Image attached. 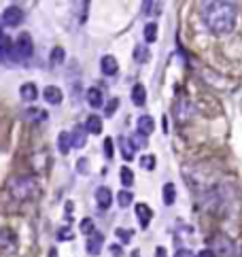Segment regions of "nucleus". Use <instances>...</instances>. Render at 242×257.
I'll return each instance as SVG.
<instances>
[{
    "label": "nucleus",
    "instance_id": "23",
    "mask_svg": "<svg viewBox=\"0 0 242 257\" xmlns=\"http://www.w3.org/2000/svg\"><path fill=\"white\" fill-rule=\"evenodd\" d=\"M155 38H157V24L149 22L145 26V43H155Z\"/></svg>",
    "mask_w": 242,
    "mask_h": 257
},
{
    "label": "nucleus",
    "instance_id": "2",
    "mask_svg": "<svg viewBox=\"0 0 242 257\" xmlns=\"http://www.w3.org/2000/svg\"><path fill=\"white\" fill-rule=\"evenodd\" d=\"M34 53V45H32V36L28 32H24V34H19V38L15 43H13V51H11V60H28Z\"/></svg>",
    "mask_w": 242,
    "mask_h": 257
},
{
    "label": "nucleus",
    "instance_id": "11",
    "mask_svg": "<svg viewBox=\"0 0 242 257\" xmlns=\"http://www.w3.org/2000/svg\"><path fill=\"white\" fill-rule=\"evenodd\" d=\"M43 98L47 100V104H60V102L64 100V94H62L60 87L47 85V87H45V92H43Z\"/></svg>",
    "mask_w": 242,
    "mask_h": 257
},
{
    "label": "nucleus",
    "instance_id": "17",
    "mask_svg": "<svg viewBox=\"0 0 242 257\" xmlns=\"http://www.w3.org/2000/svg\"><path fill=\"white\" fill-rule=\"evenodd\" d=\"M19 96H22V100H25V102H32V100H36L38 89H36L34 83H24V85L19 87Z\"/></svg>",
    "mask_w": 242,
    "mask_h": 257
},
{
    "label": "nucleus",
    "instance_id": "16",
    "mask_svg": "<svg viewBox=\"0 0 242 257\" xmlns=\"http://www.w3.org/2000/svg\"><path fill=\"white\" fill-rule=\"evenodd\" d=\"M85 98H87V104L92 106V108H100L102 104H104V98H102V92L100 89H87V94H85Z\"/></svg>",
    "mask_w": 242,
    "mask_h": 257
},
{
    "label": "nucleus",
    "instance_id": "19",
    "mask_svg": "<svg viewBox=\"0 0 242 257\" xmlns=\"http://www.w3.org/2000/svg\"><path fill=\"white\" fill-rule=\"evenodd\" d=\"M176 200V187H174V183H166L164 185V204L166 206H172Z\"/></svg>",
    "mask_w": 242,
    "mask_h": 257
},
{
    "label": "nucleus",
    "instance_id": "31",
    "mask_svg": "<svg viewBox=\"0 0 242 257\" xmlns=\"http://www.w3.org/2000/svg\"><path fill=\"white\" fill-rule=\"evenodd\" d=\"M81 232H83V234H87V236H92V234L96 232V230H94V221L89 219V217L81 221Z\"/></svg>",
    "mask_w": 242,
    "mask_h": 257
},
{
    "label": "nucleus",
    "instance_id": "15",
    "mask_svg": "<svg viewBox=\"0 0 242 257\" xmlns=\"http://www.w3.org/2000/svg\"><path fill=\"white\" fill-rule=\"evenodd\" d=\"M132 102L136 106H145V102H146V89L143 83H136V85L132 87Z\"/></svg>",
    "mask_w": 242,
    "mask_h": 257
},
{
    "label": "nucleus",
    "instance_id": "20",
    "mask_svg": "<svg viewBox=\"0 0 242 257\" xmlns=\"http://www.w3.org/2000/svg\"><path fill=\"white\" fill-rule=\"evenodd\" d=\"M119 145H121V155H123V159H125V162H130V159L134 157V147L130 143V138L121 136L119 138Z\"/></svg>",
    "mask_w": 242,
    "mask_h": 257
},
{
    "label": "nucleus",
    "instance_id": "9",
    "mask_svg": "<svg viewBox=\"0 0 242 257\" xmlns=\"http://www.w3.org/2000/svg\"><path fill=\"white\" fill-rule=\"evenodd\" d=\"M87 143V130L83 126H76L73 134H70V147H74V149H83Z\"/></svg>",
    "mask_w": 242,
    "mask_h": 257
},
{
    "label": "nucleus",
    "instance_id": "6",
    "mask_svg": "<svg viewBox=\"0 0 242 257\" xmlns=\"http://www.w3.org/2000/svg\"><path fill=\"white\" fill-rule=\"evenodd\" d=\"M22 19H24V11L19 9V6H15V4L6 6L4 13H2V22L6 26H19V24H22Z\"/></svg>",
    "mask_w": 242,
    "mask_h": 257
},
{
    "label": "nucleus",
    "instance_id": "22",
    "mask_svg": "<svg viewBox=\"0 0 242 257\" xmlns=\"http://www.w3.org/2000/svg\"><path fill=\"white\" fill-rule=\"evenodd\" d=\"M149 49H146V45H138L136 49H134V60H136L138 64H145V62H149Z\"/></svg>",
    "mask_w": 242,
    "mask_h": 257
},
{
    "label": "nucleus",
    "instance_id": "1",
    "mask_svg": "<svg viewBox=\"0 0 242 257\" xmlns=\"http://www.w3.org/2000/svg\"><path fill=\"white\" fill-rule=\"evenodd\" d=\"M202 19L213 34H229L236 26V6L229 2H208L202 9Z\"/></svg>",
    "mask_w": 242,
    "mask_h": 257
},
{
    "label": "nucleus",
    "instance_id": "13",
    "mask_svg": "<svg viewBox=\"0 0 242 257\" xmlns=\"http://www.w3.org/2000/svg\"><path fill=\"white\" fill-rule=\"evenodd\" d=\"M155 130V119L149 117V115H140L138 117V134H143V136H149Z\"/></svg>",
    "mask_w": 242,
    "mask_h": 257
},
{
    "label": "nucleus",
    "instance_id": "38",
    "mask_svg": "<svg viewBox=\"0 0 242 257\" xmlns=\"http://www.w3.org/2000/svg\"><path fill=\"white\" fill-rule=\"evenodd\" d=\"M197 257H215V255H213V251H210V249H204V251L197 253Z\"/></svg>",
    "mask_w": 242,
    "mask_h": 257
},
{
    "label": "nucleus",
    "instance_id": "5",
    "mask_svg": "<svg viewBox=\"0 0 242 257\" xmlns=\"http://www.w3.org/2000/svg\"><path fill=\"white\" fill-rule=\"evenodd\" d=\"M17 247V238L11 230H0V251L2 253H13Z\"/></svg>",
    "mask_w": 242,
    "mask_h": 257
},
{
    "label": "nucleus",
    "instance_id": "27",
    "mask_svg": "<svg viewBox=\"0 0 242 257\" xmlns=\"http://www.w3.org/2000/svg\"><path fill=\"white\" fill-rule=\"evenodd\" d=\"M132 200H134V196H132V191H127V189H123V191H119L117 194V202H119V206H130L132 204Z\"/></svg>",
    "mask_w": 242,
    "mask_h": 257
},
{
    "label": "nucleus",
    "instance_id": "3",
    "mask_svg": "<svg viewBox=\"0 0 242 257\" xmlns=\"http://www.w3.org/2000/svg\"><path fill=\"white\" fill-rule=\"evenodd\" d=\"M210 251L215 257H232L234 255V240L227 234H215L210 238Z\"/></svg>",
    "mask_w": 242,
    "mask_h": 257
},
{
    "label": "nucleus",
    "instance_id": "21",
    "mask_svg": "<svg viewBox=\"0 0 242 257\" xmlns=\"http://www.w3.org/2000/svg\"><path fill=\"white\" fill-rule=\"evenodd\" d=\"M57 149H60L62 155H68V151H70V134L60 132V136H57Z\"/></svg>",
    "mask_w": 242,
    "mask_h": 257
},
{
    "label": "nucleus",
    "instance_id": "8",
    "mask_svg": "<svg viewBox=\"0 0 242 257\" xmlns=\"http://www.w3.org/2000/svg\"><path fill=\"white\" fill-rule=\"evenodd\" d=\"M87 253L89 255H100V251H102V247H104V236H102L100 232H94L92 236L87 238Z\"/></svg>",
    "mask_w": 242,
    "mask_h": 257
},
{
    "label": "nucleus",
    "instance_id": "24",
    "mask_svg": "<svg viewBox=\"0 0 242 257\" xmlns=\"http://www.w3.org/2000/svg\"><path fill=\"white\" fill-rule=\"evenodd\" d=\"M119 177H121V183H123V187H132V185H134V172H132V168L123 166V168L119 170Z\"/></svg>",
    "mask_w": 242,
    "mask_h": 257
},
{
    "label": "nucleus",
    "instance_id": "28",
    "mask_svg": "<svg viewBox=\"0 0 242 257\" xmlns=\"http://www.w3.org/2000/svg\"><path fill=\"white\" fill-rule=\"evenodd\" d=\"M64 57H66V51H64L62 47H55L53 51H51V64H53V66H60V64L64 62Z\"/></svg>",
    "mask_w": 242,
    "mask_h": 257
},
{
    "label": "nucleus",
    "instance_id": "36",
    "mask_svg": "<svg viewBox=\"0 0 242 257\" xmlns=\"http://www.w3.org/2000/svg\"><path fill=\"white\" fill-rule=\"evenodd\" d=\"M174 257H195L191 251H187V249H181V251H176V255Z\"/></svg>",
    "mask_w": 242,
    "mask_h": 257
},
{
    "label": "nucleus",
    "instance_id": "26",
    "mask_svg": "<svg viewBox=\"0 0 242 257\" xmlns=\"http://www.w3.org/2000/svg\"><path fill=\"white\" fill-rule=\"evenodd\" d=\"M143 13H146V15H159L162 13V4L159 2H143Z\"/></svg>",
    "mask_w": 242,
    "mask_h": 257
},
{
    "label": "nucleus",
    "instance_id": "4",
    "mask_svg": "<svg viewBox=\"0 0 242 257\" xmlns=\"http://www.w3.org/2000/svg\"><path fill=\"white\" fill-rule=\"evenodd\" d=\"M11 191L15 194V198H30L34 194V181L28 177H19L11 181Z\"/></svg>",
    "mask_w": 242,
    "mask_h": 257
},
{
    "label": "nucleus",
    "instance_id": "37",
    "mask_svg": "<svg viewBox=\"0 0 242 257\" xmlns=\"http://www.w3.org/2000/svg\"><path fill=\"white\" fill-rule=\"evenodd\" d=\"M76 168H79V172H85L87 170V159H79V166H76Z\"/></svg>",
    "mask_w": 242,
    "mask_h": 257
},
{
    "label": "nucleus",
    "instance_id": "10",
    "mask_svg": "<svg viewBox=\"0 0 242 257\" xmlns=\"http://www.w3.org/2000/svg\"><path fill=\"white\" fill-rule=\"evenodd\" d=\"M24 119L30 121V124H43V121H47V111H43V108H25L24 111Z\"/></svg>",
    "mask_w": 242,
    "mask_h": 257
},
{
    "label": "nucleus",
    "instance_id": "40",
    "mask_svg": "<svg viewBox=\"0 0 242 257\" xmlns=\"http://www.w3.org/2000/svg\"><path fill=\"white\" fill-rule=\"evenodd\" d=\"M240 257H242V253H240Z\"/></svg>",
    "mask_w": 242,
    "mask_h": 257
},
{
    "label": "nucleus",
    "instance_id": "18",
    "mask_svg": "<svg viewBox=\"0 0 242 257\" xmlns=\"http://www.w3.org/2000/svg\"><path fill=\"white\" fill-rule=\"evenodd\" d=\"M83 128H85L87 132H92V134H100L102 132V119L98 117V115H89Z\"/></svg>",
    "mask_w": 242,
    "mask_h": 257
},
{
    "label": "nucleus",
    "instance_id": "32",
    "mask_svg": "<svg viewBox=\"0 0 242 257\" xmlns=\"http://www.w3.org/2000/svg\"><path fill=\"white\" fill-rule=\"evenodd\" d=\"M117 106H119V98H113V100L104 106V115H106V117H113L115 111H117Z\"/></svg>",
    "mask_w": 242,
    "mask_h": 257
},
{
    "label": "nucleus",
    "instance_id": "29",
    "mask_svg": "<svg viewBox=\"0 0 242 257\" xmlns=\"http://www.w3.org/2000/svg\"><path fill=\"white\" fill-rule=\"evenodd\" d=\"M130 138V143L134 147V151L136 149H143V147H146V136H143V134H134V136H127Z\"/></svg>",
    "mask_w": 242,
    "mask_h": 257
},
{
    "label": "nucleus",
    "instance_id": "30",
    "mask_svg": "<svg viewBox=\"0 0 242 257\" xmlns=\"http://www.w3.org/2000/svg\"><path fill=\"white\" fill-rule=\"evenodd\" d=\"M140 166H143L145 170H153V168H155V155H145V157H140Z\"/></svg>",
    "mask_w": 242,
    "mask_h": 257
},
{
    "label": "nucleus",
    "instance_id": "7",
    "mask_svg": "<svg viewBox=\"0 0 242 257\" xmlns=\"http://www.w3.org/2000/svg\"><path fill=\"white\" fill-rule=\"evenodd\" d=\"M96 204H98V208H102V210L111 208V204H113V191L108 189V187H98V189H96Z\"/></svg>",
    "mask_w": 242,
    "mask_h": 257
},
{
    "label": "nucleus",
    "instance_id": "14",
    "mask_svg": "<svg viewBox=\"0 0 242 257\" xmlns=\"http://www.w3.org/2000/svg\"><path fill=\"white\" fill-rule=\"evenodd\" d=\"M100 68H102V73H104L106 77H113V75H117L119 64H117V60H115L113 55H104L100 60Z\"/></svg>",
    "mask_w": 242,
    "mask_h": 257
},
{
    "label": "nucleus",
    "instance_id": "12",
    "mask_svg": "<svg viewBox=\"0 0 242 257\" xmlns=\"http://www.w3.org/2000/svg\"><path fill=\"white\" fill-rule=\"evenodd\" d=\"M136 217H138V221H140V226H143V230L149 228V223H151V208H149V204H145V202H140L136 204Z\"/></svg>",
    "mask_w": 242,
    "mask_h": 257
},
{
    "label": "nucleus",
    "instance_id": "39",
    "mask_svg": "<svg viewBox=\"0 0 242 257\" xmlns=\"http://www.w3.org/2000/svg\"><path fill=\"white\" fill-rule=\"evenodd\" d=\"M113 253H115V255H121V249H119V245H113Z\"/></svg>",
    "mask_w": 242,
    "mask_h": 257
},
{
    "label": "nucleus",
    "instance_id": "35",
    "mask_svg": "<svg viewBox=\"0 0 242 257\" xmlns=\"http://www.w3.org/2000/svg\"><path fill=\"white\" fill-rule=\"evenodd\" d=\"M104 155H106L108 159L113 157V140H111V138L104 140Z\"/></svg>",
    "mask_w": 242,
    "mask_h": 257
},
{
    "label": "nucleus",
    "instance_id": "34",
    "mask_svg": "<svg viewBox=\"0 0 242 257\" xmlns=\"http://www.w3.org/2000/svg\"><path fill=\"white\" fill-rule=\"evenodd\" d=\"M115 234H117L123 242H130L132 240V232H127V230H115Z\"/></svg>",
    "mask_w": 242,
    "mask_h": 257
},
{
    "label": "nucleus",
    "instance_id": "33",
    "mask_svg": "<svg viewBox=\"0 0 242 257\" xmlns=\"http://www.w3.org/2000/svg\"><path fill=\"white\" fill-rule=\"evenodd\" d=\"M73 232H70L68 228H64V230H60V232H57V240H73Z\"/></svg>",
    "mask_w": 242,
    "mask_h": 257
},
{
    "label": "nucleus",
    "instance_id": "25",
    "mask_svg": "<svg viewBox=\"0 0 242 257\" xmlns=\"http://www.w3.org/2000/svg\"><path fill=\"white\" fill-rule=\"evenodd\" d=\"M189 108H191V104H189V100H181L176 104V111H174V115H178V119H187L189 117Z\"/></svg>",
    "mask_w": 242,
    "mask_h": 257
}]
</instances>
